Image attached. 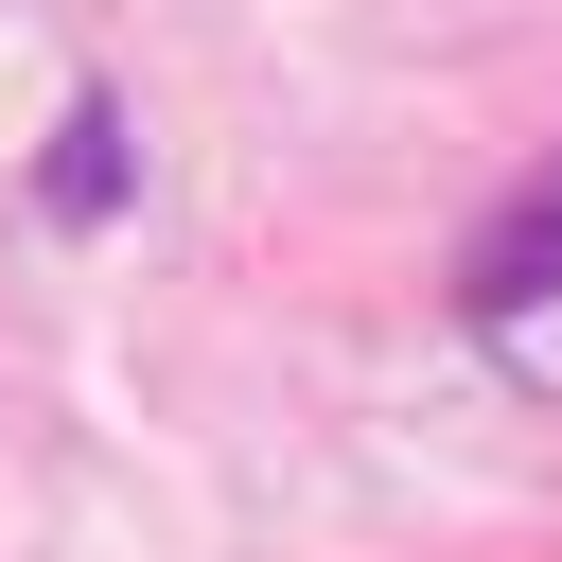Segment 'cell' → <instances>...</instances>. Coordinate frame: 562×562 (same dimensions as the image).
<instances>
[{"label":"cell","instance_id":"cell-2","mask_svg":"<svg viewBox=\"0 0 562 562\" xmlns=\"http://www.w3.org/2000/svg\"><path fill=\"white\" fill-rule=\"evenodd\" d=\"M53 211H70V228L123 211V105H70V123H53Z\"/></svg>","mask_w":562,"mask_h":562},{"label":"cell","instance_id":"cell-1","mask_svg":"<svg viewBox=\"0 0 562 562\" xmlns=\"http://www.w3.org/2000/svg\"><path fill=\"white\" fill-rule=\"evenodd\" d=\"M544 299H562V158H527V176L474 211V246H457V316L509 334V316H544Z\"/></svg>","mask_w":562,"mask_h":562}]
</instances>
